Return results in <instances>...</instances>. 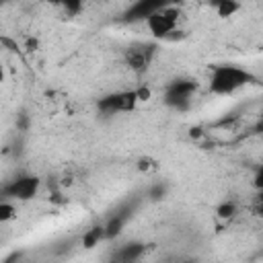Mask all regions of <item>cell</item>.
Returning a JSON list of instances; mask_svg holds the SVG:
<instances>
[{
	"label": "cell",
	"instance_id": "2e32d148",
	"mask_svg": "<svg viewBox=\"0 0 263 263\" xmlns=\"http://www.w3.org/2000/svg\"><path fill=\"white\" fill-rule=\"evenodd\" d=\"M0 82H4V70H2V66H0Z\"/></svg>",
	"mask_w": 263,
	"mask_h": 263
},
{
	"label": "cell",
	"instance_id": "ba28073f",
	"mask_svg": "<svg viewBox=\"0 0 263 263\" xmlns=\"http://www.w3.org/2000/svg\"><path fill=\"white\" fill-rule=\"evenodd\" d=\"M144 253H146V245L134 240V242H125L123 247H119V249L113 253V259H115V261L129 263V261H138Z\"/></svg>",
	"mask_w": 263,
	"mask_h": 263
},
{
	"label": "cell",
	"instance_id": "7a4b0ae2",
	"mask_svg": "<svg viewBox=\"0 0 263 263\" xmlns=\"http://www.w3.org/2000/svg\"><path fill=\"white\" fill-rule=\"evenodd\" d=\"M179 21H181V10L171 2V4L162 6L160 10H156L154 14H150L146 18V27L152 37L166 39V37H171V33L177 31Z\"/></svg>",
	"mask_w": 263,
	"mask_h": 263
},
{
	"label": "cell",
	"instance_id": "277c9868",
	"mask_svg": "<svg viewBox=\"0 0 263 263\" xmlns=\"http://www.w3.org/2000/svg\"><path fill=\"white\" fill-rule=\"evenodd\" d=\"M195 90H197V82L187 80V78H177V80L168 82V86L164 90V103L173 109H187Z\"/></svg>",
	"mask_w": 263,
	"mask_h": 263
},
{
	"label": "cell",
	"instance_id": "5bb4252c",
	"mask_svg": "<svg viewBox=\"0 0 263 263\" xmlns=\"http://www.w3.org/2000/svg\"><path fill=\"white\" fill-rule=\"evenodd\" d=\"M14 216H16V208H14V203H10V201H0V224L12 220Z\"/></svg>",
	"mask_w": 263,
	"mask_h": 263
},
{
	"label": "cell",
	"instance_id": "3957f363",
	"mask_svg": "<svg viewBox=\"0 0 263 263\" xmlns=\"http://www.w3.org/2000/svg\"><path fill=\"white\" fill-rule=\"evenodd\" d=\"M41 179L35 175H21L12 181H8L4 187H0V195L6 199H31L39 193Z\"/></svg>",
	"mask_w": 263,
	"mask_h": 263
},
{
	"label": "cell",
	"instance_id": "ac0fdd59",
	"mask_svg": "<svg viewBox=\"0 0 263 263\" xmlns=\"http://www.w3.org/2000/svg\"><path fill=\"white\" fill-rule=\"evenodd\" d=\"M6 2H10V0H0V4H6Z\"/></svg>",
	"mask_w": 263,
	"mask_h": 263
},
{
	"label": "cell",
	"instance_id": "e0dca14e",
	"mask_svg": "<svg viewBox=\"0 0 263 263\" xmlns=\"http://www.w3.org/2000/svg\"><path fill=\"white\" fill-rule=\"evenodd\" d=\"M220 2H224V0H212V4L216 6V4H220Z\"/></svg>",
	"mask_w": 263,
	"mask_h": 263
},
{
	"label": "cell",
	"instance_id": "52a82bcc",
	"mask_svg": "<svg viewBox=\"0 0 263 263\" xmlns=\"http://www.w3.org/2000/svg\"><path fill=\"white\" fill-rule=\"evenodd\" d=\"M173 0H136L121 16L123 23H138V21H146L150 14H154L156 10H160L162 6L171 4Z\"/></svg>",
	"mask_w": 263,
	"mask_h": 263
},
{
	"label": "cell",
	"instance_id": "8992f818",
	"mask_svg": "<svg viewBox=\"0 0 263 263\" xmlns=\"http://www.w3.org/2000/svg\"><path fill=\"white\" fill-rule=\"evenodd\" d=\"M154 53H156V47L152 43H134V45H129L125 49L123 60L134 72L142 74V72H146L150 68V64L154 60Z\"/></svg>",
	"mask_w": 263,
	"mask_h": 263
},
{
	"label": "cell",
	"instance_id": "4fadbf2b",
	"mask_svg": "<svg viewBox=\"0 0 263 263\" xmlns=\"http://www.w3.org/2000/svg\"><path fill=\"white\" fill-rule=\"evenodd\" d=\"M240 8V4H238V0H224V2H220V4H216V10H218V14L220 16H232L236 10Z\"/></svg>",
	"mask_w": 263,
	"mask_h": 263
},
{
	"label": "cell",
	"instance_id": "8fae6325",
	"mask_svg": "<svg viewBox=\"0 0 263 263\" xmlns=\"http://www.w3.org/2000/svg\"><path fill=\"white\" fill-rule=\"evenodd\" d=\"M236 203L234 201H222L218 208H216V214H218V218L220 220H232L234 216H236Z\"/></svg>",
	"mask_w": 263,
	"mask_h": 263
},
{
	"label": "cell",
	"instance_id": "30bf717a",
	"mask_svg": "<svg viewBox=\"0 0 263 263\" xmlns=\"http://www.w3.org/2000/svg\"><path fill=\"white\" fill-rule=\"evenodd\" d=\"M103 238H105V228H103V226H92L90 230L84 232V236H82V247L92 249V247H97Z\"/></svg>",
	"mask_w": 263,
	"mask_h": 263
},
{
	"label": "cell",
	"instance_id": "6da1fadb",
	"mask_svg": "<svg viewBox=\"0 0 263 263\" xmlns=\"http://www.w3.org/2000/svg\"><path fill=\"white\" fill-rule=\"evenodd\" d=\"M251 82H255V76L249 70L234 64H222L216 66L210 76V90L214 95H232Z\"/></svg>",
	"mask_w": 263,
	"mask_h": 263
},
{
	"label": "cell",
	"instance_id": "9a60e30c",
	"mask_svg": "<svg viewBox=\"0 0 263 263\" xmlns=\"http://www.w3.org/2000/svg\"><path fill=\"white\" fill-rule=\"evenodd\" d=\"M164 193H166V187H164V185H156V187L150 189V197H152V199H162Z\"/></svg>",
	"mask_w": 263,
	"mask_h": 263
},
{
	"label": "cell",
	"instance_id": "7c38bea8",
	"mask_svg": "<svg viewBox=\"0 0 263 263\" xmlns=\"http://www.w3.org/2000/svg\"><path fill=\"white\" fill-rule=\"evenodd\" d=\"M51 4H58L66 14H78L82 8V0H49Z\"/></svg>",
	"mask_w": 263,
	"mask_h": 263
},
{
	"label": "cell",
	"instance_id": "9c48e42d",
	"mask_svg": "<svg viewBox=\"0 0 263 263\" xmlns=\"http://www.w3.org/2000/svg\"><path fill=\"white\" fill-rule=\"evenodd\" d=\"M129 214H132V210H121V212H117L115 216H111L109 222L103 226V228H105V238H115V236L123 230V226L127 224Z\"/></svg>",
	"mask_w": 263,
	"mask_h": 263
},
{
	"label": "cell",
	"instance_id": "5b68a950",
	"mask_svg": "<svg viewBox=\"0 0 263 263\" xmlns=\"http://www.w3.org/2000/svg\"><path fill=\"white\" fill-rule=\"evenodd\" d=\"M138 101H140L138 90H117L101 97L97 107L103 113H123V111H134Z\"/></svg>",
	"mask_w": 263,
	"mask_h": 263
}]
</instances>
